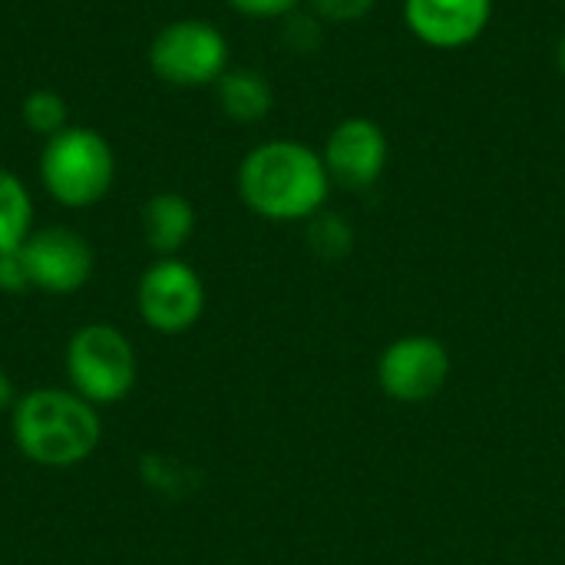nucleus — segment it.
I'll return each instance as SVG.
<instances>
[{
  "label": "nucleus",
  "mask_w": 565,
  "mask_h": 565,
  "mask_svg": "<svg viewBox=\"0 0 565 565\" xmlns=\"http://www.w3.org/2000/svg\"><path fill=\"white\" fill-rule=\"evenodd\" d=\"M235 189L242 205L265 222H308L328 205L331 175L308 142L265 139L242 156Z\"/></svg>",
  "instance_id": "f257e3e1"
},
{
  "label": "nucleus",
  "mask_w": 565,
  "mask_h": 565,
  "mask_svg": "<svg viewBox=\"0 0 565 565\" xmlns=\"http://www.w3.org/2000/svg\"><path fill=\"white\" fill-rule=\"evenodd\" d=\"M10 437L23 460L46 470L86 463L103 440L99 407L70 387H36L17 397L10 411Z\"/></svg>",
  "instance_id": "f03ea898"
},
{
  "label": "nucleus",
  "mask_w": 565,
  "mask_h": 565,
  "mask_svg": "<svg viewBox=\"0 0 565 565\" xmlns=\"http://www.w3.org/2000/svg\"><path fill=\"white\" fill-rule=\"evenodd\" d=\"M36 175L43 192L63 209L99 205L116 182V152L109 139L89 126H66L53 139H43Z\"/></svg>",
  "instance_id": "7ed1b4c3"
},
{
  "label": "nucleus",
  "mask_w": 565,
  "mask_h": 565,
  "mask_svg": "<svg viewBox=\"0 0 565 565\" xmlns=\"http://www.w3.org/2000/svg\"><path fill=\"white\" fill-rule=\"evenodd\" d=\"M63 371L70 391H76L93 407H109L129 397L136 387L139 361L126 331L106 321H93L76 328L66 341Z\"/></svg>",
  "instance_id": "20e7f679"
},
{
  "label": "nucleus",
  "mask_w": 565,
  "mask_h": 565,
  "mask_svg": "<svg viewBox=\"0 0 565 565\" xmlns=\"http://www.w3.org/2000/svg\"><path fill=\"white\" fill-rule=\"evenodd\" d=\"M149 70L179 89L215 86L218 76L232 66L228 36L202 17H179L156 30L146 50Z\"/></svg>",
  "instance_id": "39448f33"
},
{
  "label": "nucleus",
  "mask_w": 565,
  "mask_h": 565,
  "mask_svg": "<svg viewBox=\"0 0 565 565\" xmlns=\"http://www.w3.org/2000/svg\"><path fill=\"white\" fill-rule=\"evenodd\" d=\"M136 311L156 334H185L205 315V281L179 255L156 258L136 285Z\"/></svg>",
  "instance_id": "423d86ee"
},
{
  "label": "nucleus",
  "mask_w": 565,
  "mask_h": 565,
  "mask_svg": "<svg viewBox=\"0 0 565 565\" xmlns=\"http://www.w3.org/2000/svg\"><path fill=\"white\" fill-rule=\"evenodd\" d=\"M450 351L430 334H404L377 358V387L397 404L434 401L450 381Z\"/></svg>",
  "instance_id": "0eeeda50"
},
{
  "label": "nucleus",
  "mask_w": 565,
  "mask_h": 565,
  "mask_svg": "<svg viewBox=\"0 0 565 565\" xmlns=\"http://www.w3.org/2000/svg\"><path fill=\"white\" fill-rule=\"evenodd\" d=\"M20 258L30 278V288L46 295H73L79 291L96 268L93 245L66 225L33 228L20 245Z\"/></svg>",
  "instance_id": "6e6552de"
},
{
  "label": "nucleus",
  "mask_w": 565,
  "mask_h": 565,
  "mask_svg": "<svg viewBox=\"0 0 565 565\" xmlns=\"http://www.w3.org/2000/svg\"><path fill=\"white\" fill-rule=\"evenodd\" d=\"M321 159L331 175V185H341L348 192H364L384 175L391 159V142L384 126L374 122L371 116H348L328 132Z\"/></svg>",
  "instance_id": "1a4fd4ad"
},
{
  "label": "nucleus",
  "mask_w": 565,
  "mask_h": 565,
  "mask_svg": "<svg viewBox=\"0 0 565 565\" xmlns=\"http://www.w3.org/2000/svg\"><path fill=\"white\" fill-rule=\"evenodd\" d=\"M493 20V0H404L407 30L434 50L477 43Z\"/></svg>",
  "instance_id": "9d476101"
},
{
  "label": "nucleus",
  "mask_w": 565,
  "mask_h": 565,
  "mask_svg": "<svg viewBox=\"0 0 565 565\" xmlns=\"http://www.w3.org/2000/svg\"><path fill=\"white\" fill-rule=\"evenodd\" d=\"M195 205L182 192H156L142 202V238L156 258H175L195 235Z\"/></svg>",
  "instance_id": "9b49d317"
},
{
  "label": "nucleus",
  "mask_w": 565,
  "mask_h": 565,
  "mask_svg": "<svg viewBox=\"0 0 565 565\" xmlns=\"http://www.w3.org/2000/svg\"><path fill=\"white\" fill-rule=\"evenodd\" d=\"M215 103L232 122H262L275 106L268 76L255 66H228L215 83Z\"/></svg>",
  "instance_id": "f8f14e48"
},
{
  "label": "nucleus",
  "mask_w": 565,
  "mask_h": 565,
  "mask_svg": "<svg viewBox=\"0 0 565 565\" xmlns=\"http://www.w3.org/2000/svg\"><path fill=\"white\" fill-rule=\"evenodd\" d=\"M33 232V199L23 179L0 166V252H13Z\"/></svg>",
  "instance_id": "ddd939ff"
},
{
  "label": "nucleus",
  "mask_w": 565,
  "mask_h": 565,
  "mask_svg": "<svg viewBox=\"0 0 565 565\" xmlns=\"http://www.w3.org/2000/svg\"><path fill=\"white\" fill-rule=\"evenodd\" d=\"M20 119L40 139H53L56 132L73 126L70 122V106L56 89H30L23 96V103H20Z\"/></svg>",
  "instance_id": "4468645a"
},
{
  "label": "nucleus",
  "mask_w": 565,
  "mask_h": 565,
  "mask_svg": "<svg viewBox=\"0 0 565 565\" xmlns=\"http://www.w3.org/2000/svg\"><path fill=\"white\" fill-rule=\"evenodd\" d=\"M308 245L318 258L324 262H338L354 248V228L348 225L344 215L321 209L318 215L308 218Z\"/></svg>",
  "instance_id": "2eb2a0df"
},
{
  "label": "nucleus",
  "mask_w": 565,
  "mask_h": 565,
  "mask_svg": "<svg viewBox=\"0 0 565 565\" xmlns=\"http://www.w3.org/2000/svg\"><path fill=\"white\" fill-rule=\"evenodd\" d=\"M377 0H308L321 23H358L374 10Z\"/></svg>",
  "instance_id": "dca6fc26"
},
{
  "label": "nucleus",
  "mask_w": 565,
  "mask_h": 565,
  "mask_svg": "<svg viewBox=\"0 0 565 565\" xmlns=\"http://www.w3.org/2000/svg\"><path fill=\"white\" fill-rule=\"evenodd\" d=\"M321 20L315 17V13H291V17H285V43L295 50V53H311V50H318V43H321Z\"/></svg>",
  "instance_id": "f3484780"
},
{
  "label": "nucleus",
  "mask_w": 565,
  "mask_h": 565,
  "mask_svg": "<svg viewBox=\"0 0 565 565\" xmlns=\"http://www.w3.org/2000/svg\"><path fill=\"white\" fill-rule=\"evenodd\" d=\"M225 3L252 20H285L301 7V0H225Z\"/></svg>",
  "instance_id": "a211bd4d"
},
{
  "label": "nucleus",
  "mask_w": 565,
  "mask_h": 565,
  "mask_svg": "<svg viewBox=\"0 0 565 565\" xmlns=\"http://www.w3.org/2000/svg\"><path fill=\"white\" fill-rule=\"evenodd\" d=\"M26 288H30V278H26L20 248L0 252V291H3V295H20V291H26Z\"/></svg>",
  "instance_id": "6ab92c4d"
},
{
  "label": "nucleus",
  "mask_w": 565,
  "mask_h": 565,
  "mask_svg": "<svg viewBox=\"0 0 565 565\" xmlns=\"http://www.w3.org/2000/svg\"><path fill=\"white\" fill-rule=\"evenodd\" d=\"M17 404V394H13V381L7 377V371L0 367V414H10Z\"/></svg>",
  "instance_id": "aec40b11"
},
{
  "label": "nucleus",
  "mask_w": 565,
  "mask_h": 565,
  "mask_svg": "<svg viewBox=\"0 0 565 565\" xmlns=\"http://www.w3.org/2000/svg\"><path fill=\"white\" fill-rule=\"evenodd\" d=\"M553 56H556V70L565 76V33L556 40V53Z\"/></svg>",
  "instance_id": "412c9836"
},
{
  "label": "nucleus",
  "mask_w": 565,
  "mask_h": 565,
  "mask_svg": "<svg viewBox=\"0 0 565 565\" xmlns=\"http://www.w3.org/2000/svg\"><path fill=\"white\" fill-rule=\"evenodd\" d=\"M0 565H7V563H0Z\"/></svg>",
  "instance_id": "4be33fe9"
}]
</instances>
